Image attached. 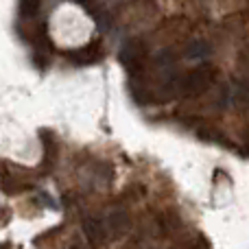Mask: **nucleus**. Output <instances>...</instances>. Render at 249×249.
I'll use <instances>...</instances> for the list:
<instances>
[{
	"instance_id": "f257e3e1",
	"label": "nucleus",
	"mask_w": 249,
	"mask_h": 249,
	"mask_svg": "<svg viewBox=\"0 0 249 249\" xmlns=\"http://www.w3.org/2000/svg\"><path fill=\"white\" fill-rule=\"evenodd\" d=\"M216 77H219V72H216L214 66H199V68L190 70L184 79L177 81V86H179V94H184V96L203 94V92L210 90V86H214Z\"/></svg>"
},
{
	"instance_id": "f03ea898",
	"label": "nucleus",
	"mask_w": 249,
	"mask_h": 249,
	"mask_svg": "<svg viewBox=\"0 0 249 249\" xmlns=\"http://www.w3.org/2000/svg\"><path fill=\"white\" fill-rule=\"evenodd\" d=\"M121 61L124 68L131 72V77L138 79L142 74V68H144L146 61V44L142 39H129L121 51Z\"/></svg>"
},
{
	"instance_id": "7ed1b4c3",
	"label": "nucleus",
	"mask_w": 249,
	"mask_h": 249,
	"mask_svg": "<svg viewBox=\"0 0 249 249\" xmlns=\"http://www.w3.org/2000/svg\"><path fill=\"white\" fill-rule=\"evenodd\" d=\"M66 57L70 61H74V64H94V61H99L103 57V51H101L99 44H90L86 48H77V51L66 53Z\"/></svg>"
},
{
	"instance_id": "20e7f679",
	"label": "nucleus",
	"mask_w": 249,
	"mask_h": 249,
	"mask_svg": "<svg viewBox=\"0 0 249 249\" xmlns=\"http://www.w3.org/2000/svg\"><path fill=\"white\" fill-rule=\"evenodd\" d=\"M83 232H86L88 241H90L94 247L103 245L105 232H103V223H101L99 219H86L83 221Z\"/></svg>"
},
{
	"instance_id": "39448f33",
	"label": "nucleus",
	"mask_w": 249,
	"mask_h": 249,
	"mask_svg": "<svg viewBox=\"0 0 249 249\" xmlns=\"http://www.w3.org/2000/svg\"><path fill=\"white\" fill-rule=\"evenodd\" d=\"M208 53V46L203 42H197V44H193V46H190V51L186 53V55L188 57H199V55H206Z\"/></svg>"
},
{
	"instance_id": "423d86ee",
	"label": "nucleus",
	"mask_w": 249,
	"mask_h": 249,
	"mask_svg": "<svg viewBox=\"0 0 249 249\" xmlns=\"http://www.w3.org/2000/svg\"><path fill=\"white\" fill-rule=\"evenodd\" d=\"M0 249H4V247H0Z\"/></svg>"
}]
</instances>
